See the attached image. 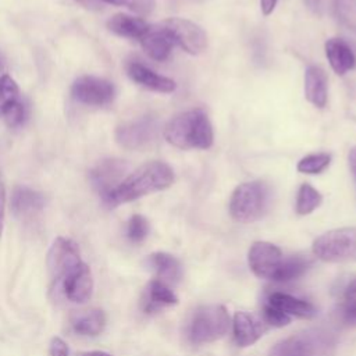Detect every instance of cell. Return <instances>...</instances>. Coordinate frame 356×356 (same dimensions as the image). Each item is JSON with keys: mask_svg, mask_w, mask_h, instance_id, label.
<instances>
[{"mask_svg": "<svg viewBox=\"0 0 356 356\" xmlns=\"http://www.w3.org/2000/svg\"><path fill=\"white\" fill-rule=\"evenodd\" d=\"M284 256L278 246L270 242L257 241L254 242L248 254L249 267L253 274L259 278L275 281V277L281 268Z\"/></svg>", "mask_w": 356, "mask_h": 356, "instance_id": "cell-11", "label": "cell"}, {"mask_svg": "<svg viewBox=\"0 0 356 356\" xmlns=\"http://www.w3.org/2000/svg\"><path fill=\"white\" fill-rule=\"evenodd\" d=\"M71 96L81 104L103 107L113 102L115 89L114 85L107 79L83 75L74 81L71 86Z\"/></svg>", "mask_w": 356, "mask_h": 356, "instance_id": "cell-9", "label": "cell"}, {"mask_svg": "<svg viewBox=\"0 0 356 356\" xmlns=\"http://www.w3.org/2000/svg\"><path fill=\"white\" fill-rule=\"evenodd\" d=\"M263 320L266 321L267 325L273 327H285L291 323V317H288L274 306L268 305L267 302L263 306Z\"/></svg>", "mask_w": 356, "mask_h": 356, "instance_id": "cell-34", "label": "cell"}, {"mask_svg": "<svg viewBox=\"0 0 356 356\" xmlns=\"http://www.w3.org/2000/svg\"><path fill=\"white\" fill-rule=\"evenodd\" d=\"M331 163V156L328 153H312L299 160L296 168L303 174H320L323 172Z\"/></svg>", "mask_w": 356, "mask_h": 356, "instance_id": "cell-28", "label": "cell"}, {"mask_svg": "<svg viewBox=\"0 0 356 356\" xmlns=\"http://www.w3.org/2000/svg\"><path fill=\"white\" fill-rule=\"evenodd\" d=\"M171 39V42L179 46L189 54H200L207 47L206 32L195 22L184 18H167L157 24Z\"/></svg>", "mask_w": 356, "mask_h": 356, "instance_id": "cell-7", "label": "cell"}, {"mask_svg": "<svg viewBox=\"0 0 356 356\" xmlns=\"http://www.w3.org/2000/svg\"><path fill=\"white\" fill-rule=\"evenodd\" d=\"M127 171L128 164L124 160L104 159L90 170L89 179L103 199L127 177Z\"/></svg>", "mask_w": 356, "mask_h": 356, "instance_id": "cell-12", "label": "cell"}, {"mask_svg": "<svg viewBox=\"0 0 356 356\" xmlns=\"http://www.w3.org/2000/svg\"><path fill=\"white\" fill-rule=\"evenodd\" d=\"M19 99V89L17 82L10 75L0 76V115L6 106Z\"/></svg>", "mask_w": 356, "mask_h": 356, "instance_id": "cell-31", "label": "cell"}, {"mask_svg": "<svg viewBox=\"0 0 356 356\" xmlns=\"http://www.w3.org/2000/svg\"><path fill=\"white\" fill-rule=\"evenodd\" d=\"M339 314L346 325L356 327V280H352L343 291Z\"/></svg>", "mask_w": 356, "mask_h": 356, "instance_id": "cell-27", "label": "cell"}, {"mask_svg": "<svg viewBox=\"0 0 356 356\" xmlns=\"http://www.w3.org/2000/svg\"><path fill=\"white\" fill-rule=\"evenodd\" d=\"M81 261V253L76 242L64 236L56 238L49 249L46 259V266L51 282L57 286L60 281Z\"/></svg>", "mask_w": 356, "mask_h": 356, "instance_id": "cell-8", "label": "cell"}, {"mask_svg": "<svg viewBox=\"0 0 356 356\" xmlns=\"http://www.w3.org/2000/svg\"><path fill=\"white\" fill-rule=\"evenodd\" d=\"M139 42L145 53L156 61L168 60L174 47V43L171 42V39L157 24L150 25L149 31L143 35V38Z\"/></svg>", "mask_w": 356, "mask_h": 356, "instance_id": "cell-20", "label": "cell"}, {"mask_svg": "<svg viewBox=\"0 0 356 356\" xmlns=\"http://www.w3.org/2000/svg\"><path fill=\"white\" fill-rule=\"evenodd\" d=\"M172 184L174 171L167 163L149 161L128 174L107 196L103 197V202L107 207H115L153 192L167 189Z\"/></svg>", "mask_w": 356, "mask_h": 356, "instance_id": "cell-1", "label": "cell"}, {"mask_svg": "<svg viewBox=\"0 0 356 356\" xmlns=\"http://www.w3.org/2000/svg\"><path fill=\"white\" fill-rule=\"evenodd\" d=\"M328 339L320 332H303L288 337L275 343L268 356H323L328 349Z\"/></svg>", "mask_w": 356, "mask_h": 356, "instance_id": "cell-10", "label": "cell"}, {"mask_svg": "<svg viewBox=\"0 0 356 356\" xmlns=\"http://www.w3.org/2000/svg\"><path fill=\"white\" fill-rule=\"evenodd\" d=\"M321 193L309 184H302L296 196V213L306 216L314 211L321 204Z\"/></svg>", "mask_w": 356, "mask_h": 356, "instance_id": "cell-26", "label": "cell"}, {"mask_svg": "<svg viewBox=\"0 0 356 356\" xmlns=\"http://www.w3.org/2000/svg\"><path fill=\"white\" fill-rule=\"evenodd\" d=\"M107 26L111 32H114L118 36L136 40H140L150 28V25L145 19L139 17H131L127 14L113 15L107 22Z\"/></svg>", "mask_w": 356, "mask_h": 356, "instance_id": "cell-23", "label": "cell"}, {"mask_svg": "<svg viewBox=\"0 0 356 356\" xmlns=\"http://www.w3.org/2000/svg\"><path fill=\"white\" fill-rule=\"evenodd\" d=\"M320 1L321 0H305V4L312 10V11H317L320 7Z\"/></svg>", "mask_w": 356, "mask_h": 356, "instance_id": "cell-40", "label": "cell"}, {"mask_svg": "<svg viewBox=\"0 0 356 356\" xmlns=\"http://www.w3.org/2000/svg\"><path fill=\"white\" fill-rule=\"evenodd\" d=\"M149 229V221L140 214H134L127 224V238L134 243H139L147 236Z\"/></svg>", "mask_w": 356, "mask_h": 356, "instance_id": "cell-30", "label": "cell"}, {"mask_svg": "<svg viewBox=\"0 0 356 356\" xmlns=\"http://www.w3.org/2000/svg\"><path fill=\"white\" fill-rule=\"evenodd\" d=\"M75 1L79 3L81 6H83L85 8H89V10L102 8V1L100 0H75Z\"/></svg>", "mask_w": 356, "mask_h": 356, "instance_id": "cell-39", "label": "cell"}, {"mask_svg": "<svg viewBox=\"0 0 356 356\" xmlns=\"http://www.w3.org/2000/svg\"><path fill=\"white\" fill-rule=\"evenodd\" d=\"M313 253L328 263L356 261V227L337 228L317 236L313 242Z\"/></svg>", "mask_w": 356, "mask_h": 356, "instance_id": "cell-5", "label": "cell"}, {"mask_svg": "<svg viewBox=\"0 0 356 356\" xmlns=\"http://www.w3.org/2000/svg\"><path fill=\"white\" fill-rule=\"evenodd\" d=\"M4 210H6V188H4L3 177L0 174V235L4 224Z\"/></svg>", "mask_w": 356, "mask_h": 356, "instance_id": "cell-36", "label": "cell"}, {"mask_svg": "<svg viewBox=\"0 0 356 356\" xmlns=\"http://www.w3.org/2000/svg\"><path fill=\"white\" fill-rule=\"evenodd\" d=\"M106 327V313L100 309H93L83 314L76 316L71 328L81 337H97Z\"/></svg>", "mask_w": 356, "mask_h": 356, "instance_id": "cell-24", "label": "cell"}, {"mask_svg": "<svg viewBox=\"0 0 356 356\" xmlns=\"http://www.w3.org/2000/svg\"><path fill=\"white\" fill-rule=\"evenodd\" d=\"M145 263L154 273L156 280L167 285L177 284L182 275V268L179 261L170 253H164V252L152 253L146 257Z\"/></svg>", "mask_w": 356, "mask_h": 356, "instance_id": "cell-17", "label": "cell"}, {"mask_svg": "<svg viewBox=\"0 0 356 356\" xmlns=\"http://www.w3.org/2000/svg\"><path fill=\"white\" fill-rule=\"evenodd\" d=\"M348 164H349V170L353 177L355 186H356V146H353L348 153Z\"/></svg>", "mask_w": 356, "mask_h": 356, "instance_id": "cell-37", "label": "cell"}, {"mask_svg": "<svg viewBox=\"0 0 356 356\" xmlns=\"http://www.w3.org/2000/svg\"><path fill=\"white\" fill-rule=\"evenodd\" d=\"M4 68H6V57H4V54H3L1 50H0V76L4 75V74H3Z\"/></svg>", "mask_w": 356, "mask_h": 356, "instance_id": "cell-42", "label": "cell"}, {"mask_svg": "<svg viewBox=\"0 0 356 356\" xmlns=\"http://www.w3.org/2000/svg\"><path fill=\"white\" fill-rule=\"evenodd\" d=\"M270 186L263 181H250L238 185L229 199V214L238 222H254L268 210Z\"/></svg>", "mask_w": 356, "mask_h": 356, "instance_id": "cell-3", "label": "cell"}, {"mask_svg": "<svg viewBox=\"0 0 356 356\" xmlns=\"http://www.w3.org/2000/svg\"><path fill=\"white\" fill-rule=\"evenodd\" d=\"M102 3H108L113 6L125 7L139 15H149L156 7L154 0H100Z\"/></svg>", "mask_w": 356, "mask_h": 356, "instance_id": "cell-33", "label": "cell"}, {"mask_svg": "<svg viewBox=\"0 0 356 356\" xmlns=\"http://www.w3.org/2000/svg\"><path fill=\"white\" fill-rule=\"evenodd\" d=\"M266 302L278 309L280 312H282L284 314H286L288 317L310 320L317 314L316 307L310 302L284 292L270 293Z\"/></svg>", "mask_w": 356, "mask_h": 356, "instance_id": "cell-16", "label": "cell"}, {"mask_svg": "<svg viewBox=\"0 0 356 356\" xmlns=\"http://www.w3.org/2000/svg\"><path fill=\"white\" fill-rule=\"evenodd\" d=\"M334 13L343 26L356 32V0H334Z\"/></svg>", "mask_w": 356, "mask_h": 356, "instance_id": "cell-29", "label": "cell"}, {"mask_svg": "<svg viewBox=\"0 0 356 356\" xmlns=\"http://www.w3.org/2000/svg\"><path fill=\"white\" fill-rule=\"evenodd\" d=\"M164 139L184 150L209 149L213 145L214 134L211 122L202 108H192L174 115L163 128Z\"/></svg>", "mask_w": 356, "mask_h": 356, "instance_id": "cell-2", "label": "cell"}, {"mask_svg": "<svg viewBox=\"0 0 356 356\" xmlns=\"http://www.w3.org/2000/svg\"><path fill=\"white\" fill-rule=\"evenodd\" d=\"M268 325L266 321L253 314L246 312H236L232 320V330H234V339L238 346L246 348L257 342L264 332L267 331Z\"/></svg>", "mask_w": 356, "mask_h": 356, "instance_id": "cell-14", "label": "cell"}, {"mask_svg": "<svg viewBox=\"0 0 356 356\" xmlns=\"http://www.w3.org/2000/svg\"><path fill=\"white\" fill-rule=\"evenodd\" d=\"M305 97L313 106L323 108L328 99V79L323 68L309 65L305 71Z\"/></svg>", "mask_w": 356, "mask_h": 356, "instance_id": "cell-19", "label": "cell"}, {"mask_svg": "<svg viewBox=\"0 0 356 356\" xmlns=\"http://www.w3.org/2000/svg\"><path fill=\"white\" fill-rule=\"evenodd\" d=\"M58 285H61V291L70 302L85 303L92 298L95 286L89 266L81 261L60 281Z\"/></svg>", "mask_w": 356, "mask_h": 356, "instance_id": "cell-13", "label": "cell"}, {"mask_svg": "<svg viewBox=\"0 0 356 356\" xmlns=\"http://www.w3.org/2000/svg\"><path fill=\"white\" fill-rule=\"evenodd\" d=\"M229 328V316L221 305L197 307L188 325V338L195 345L209 343L224 337Z\"/></svg>", "mask_w": 356, "mask_h": 356, "instance_id": "cell-4", "label": "cell"}, {"mask_svg": "<svg viewBox=\"0 0 356 356\" xmlns=\"http://www.w3.org/2000/svg\"><path fill=\"white\" fill-rule=\"evenodd\" d=\"M44 207V196L28 186H17L11 195V210L15 216L26 217Z\"/></svg>", "mask_w": 356, "mask_h": 356, "instance_id": "cell-21", "label": "cell"}, {"mask_svg": "<svg viewBox=\"0 0 356 356\" xmlns=\"http://www.w3.org/2000/svg\"><path fill=\"white\" fill-rule=\"evenodd\" d=\"M25 106L24 103L17 99L14 102H11L8 106L4 107L3 113H1V117L4 118L6 124L10 127V128H17L19 125H22L24 120H25Z\"/></svg>", "mask_w": 356, "mask_h": 356, "instance_id": "cell-32", "label": "cell"}, {"mask_svg": "<svg viewBox=\"0 0 356 356\" xmlns=\"http://www.w3.org/2000/svg\"><path fill=\"white\" fill-rule=\"evenodd\" d=\"M178 303V298L170 288V285L153 278L145 291L143 309L146 313H153L164 306H172Z\"/></svg>", "mask_w": 356, "mask_h": 356, "instance_id": "cell-22", "label": "cell"}, {"mask_svg": "<svg viewBox=\"0 0 356 356\" xmlns=\"http://www.w3.org/2000/svg\"><path fill=\"white\" fill-rule=\"evenodd\" d=\"M127 74L134 82H136L150 90H154V92L171 93L177 88L174 79L160 75V74L154 72L152 68H149L145 64L138 63V61H131L127 64Z\"/></svg>", "mask_w": 356, "mask_h": 356, "instance_id": "cell-15", "label": "cell"}, {"mask_svg": "<svg viewBox=\"0 0 356 356\" xmlns=\"http://www.w3.org/2000/svg\"><path fill=\"white\" fill-rule=\"evenodd\" d=\"M277 1H278V0H260L261 13H263L264 15H270V14L274 11V8H275Z\"/></svg>", "mask_w": 356, "mask_h": 356, "instance_id": "cell-38", "label": "cell"}, {"mask_svg": "<svg viewBox=\"0 0 356 356\" xmlns=\"http://www.w3.org/2000/svg\"><path fill=\"white\" fill-rule=\"evenodd\" d=\"M82 356H111L107 352H102V350H92V352H86Z\"/></svg>", "mask_w": 356, "mask_h": 356, "instance_id": "cell-41", "label": "cell"}, {"mask_svg": "<svg viewBox=\"0 0 356 356\" xmlns=\"http://www.w3.org/2000/svg\"><path fill=\"white\" fill-rule=\"evenodd\" d=\"M312 266V259L303 254H291L284 257L275 282H288L302 277Z\"/></svg>", "mask_w": 356, "mask_h": 356, "instance_id": "cell-25", "label": "cell"}, {"mask_svg": "<svg viewBox=\"0 0 356 356\" xmlns=\"http://www.w3.org/2000/svg\"><path fill=\"white\" fill-rule=\"evenodd\" d=\"M325 56L335 74L345 75L356 65V56L352 47L339 38H331L325 42Z\"/></svg>", "mask_w": 356, "mask_h": 356, "instance_id": "cell-18", "label": "cell"}, {"mask_svg": "<svg viewBox=\"0 0 356 356\" xmlns=\"http://www.w3.org/2000/svg\"><path fill=\"white\" fill-rule=\"evenodd\" d=\"M49 356H70L65 341L60 337H53L49 345Z\"/></svg>", "mask_w": 356, "mask_h": 356, "instance_id": "cell-35", "label": "cell"}, {"mask_svg": "<svg viewBox=\"0 0 356 356\" xmlns=\"http://www.w3.org/2000/svg\"><path fill=\"white\" fill-rule=\"evenodd\" d=\"M117 143L128 150H146L153 147L160 138V124L153 115L122 122L115 129Z\"/></svg>", "mask_w": 356, "mask_h": 356, "instance_id": "cell-6", "label": "cell"}]
</instances>
